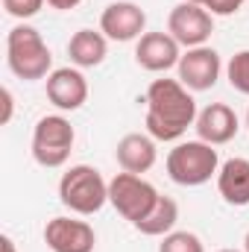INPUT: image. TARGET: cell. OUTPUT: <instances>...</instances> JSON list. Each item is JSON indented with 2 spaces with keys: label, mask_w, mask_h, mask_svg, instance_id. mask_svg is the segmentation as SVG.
<instances>
[{
  "label": "cell",
  "mask_w": 249,
  "mask_h": 252,
  "mask_svg": "<svg viewBox=\"0 0 249 252\" xmlns=\"http://www.w3.org/2000/svg\"><path fill=\"white\" fill-rule=\"evenodd\" d=\"M147 135L156 141H179L196 124V100L179 79H153L147 88Z\"/></svg>",
  "instance_id": "obj_1"
},
{
  "label": "cell",
  "mask_w": 249,
  "mask_h": 252,
  "mask_svg": "<svg viewBox=\"0 0 249 252\" xmlns=\"http://www.w3.org/2000/svg\"><path fill=\"white\" fill-rule=\"evenodd\" d=\"M6 62H9V70L24 82L47 79L53 73V53L44 44L41 32L30 24H18V27L9 30V35H6Z\"/></svg>",
  "instance_id": "obj_2"
},
{
  "label": "cell",
  "mask_w": 249,
  "mask_h": 252,
  "mask_svg": "<svg viewBox=\"0 0 249 252\" xmlns=\"http://www.w3.org/2000/svg\"><path fill=\"white\" fill-rule=\"evenodd\" d=\"M59 202L73 214H97L109 202V182L91 164H73L59 179Z\"/></svg>",
  "instance_id": "obj_3"
},
{
  "label": "cell",
  "mask_w": 249,
  "mask_h": 252,
  "mask_svg": "<svg viewBox=\"0 0 249 252\" xmlns=\"http://www.w3.org/2000/svg\"><path fill=\"white\" fill-rule=\"evenodd\" d=\"M217 170H220L217 150L199 138L196 141H179L167 153V176L182 188L205 185Z\"/></svg>",
  "instance_id": "obj_4"
},
{
  "label": "cell",
  "mask_w": 249,
  "mask_h": 252,
  "mask_svg": "<svg viewBox=\"0 0 249 252\" xmlns=\"http://www.w3.org/2000/svg\"><path fill=\"white\" fill-rule=\"evenodd\" d=\"M73 141H76V132L64 115H44L32 129V158L41 167L56 170L70 158Z\"/></svg>",
  "instance_id": "obj_5"
},
{
  "label": "cell",
  "mask_w": 249,
  "mask_h": 252,
  "mask_svg": "<svg viewBox=\"0 0 249 252\" xmlns=\"http://www.w3.org/2000/svg\"><path fill=\"white\" fill-rule=\"evenodd\" d=\"M158 196L161 193L153 188L144 176H138V173H118L109 182V202L132 226L150 214V208L158 202Z\"/></svg>",
  "instance_id": "obj_6"
},
{
  "label": "cell",
  "mask_w": 249,
  "mask_h": 252,
  "mask_svg": "<svg viewBox=\"0 0 249 252\" xmlns=\"http://www.w3.org/2000/svg\"><path fill=\"white\" fill-rule=\"evenodd\" d=\"M167 32L187 50L190 47H202L211 38V32H214V15L205 6L185 0L179 6H173V12L167 18Z\"/></svg>",
  "instance_id": "obj_7"
},
{
  "label": "cell",
  "mask_w": 249,
  "mask_h": 252,
  "mask_svg": "<svg viewBox=\"0 0 249 252\" xmlns=\"http://www.w3.org/2000/svg\"><path fill=\"white\" fill-rule=\"evenodd\" d=\"M176 70H179V82L187 91H208V88L217 85L223 64H220V53L214 47L202 44V47L185 50L179 64H176Z\"/></svg>",
  "instance_id": "obj_8"
},
{
  "label": "cell",
  "mask_w": 249,
  "mask_h": 252,
  "mask_svg": "<svg viewBox=\"0 0 249 252\" xmlns=\"http://www.w3.org/2000/svg\"><path fill=\"white\" fill-rule=\"evenodd\" d=\"M147 27V12L132 3V0H118L109 3L100 15V32L109 41H138Z\"/></svg>",
  "instance_id": "obj_9"
},
{
  "label": "cell",
  "mask_w": 249,
  "mask_h": 252,
  "mask_svg": "<svg viewBox=\"0 0 249 252\" xmlns=\"http://www.w3.org/2000/svg\"><path fill=\"white\" fill-rule=\"evenodd\" d=\"M44 244L53 252H94L97 235L85 220L53 217L44 226Z\"/></svg>",
  "instance_id": "obj_10"
},
{
  "label": "cell",
  "mask_w": 249,
  "mask_h": 252,
  "mask_svg": "<svg viewBox=\"0 0 249 252\" xmlns=\"http://www.w3.org/2000/svg\"><path fill=\"white\" fill-rule=\"evenodd\" d=\"M182 59V44L170 32H144L135 44V62L150 73H164Z\"/></svg>",
  "instance_id": "obj_11"
},
{
  "label": "cell",
  "mask_w": 249,
  "mask_h": 252,
  "mask_svg": "<svg viewBox=\"0 0 249 252\" xmlns=\"http://www.w3.org/2000/svg\"><path fill=\"white\" fill-rule=\"evenodd\" d=\"M47 100L59 112H76L88 100V82L79 67H56L47 76Z\"/></svg>",
  "instance_id": "obj_12"
},
{
  "label": "cell",
  "mask_w": 249,
  "mask_h": 252,
  "mask_svg": "<svg viewBox=\"0 0 249 252\" xmlns=\"http://www.w3.org/2000/svg\"><path fill=\"white\" fill-rule=\"evenodd\" d=\"M196 135H199V141H205V144H211V147H223V144H229L235 135H238V115H235V109L232 106H226V103H211V106H205L199 115H196Z\"/></svg>",
  "instance_id": "obj_13"
},
{
  "label": "cell",
  "mask_w": 249,
  "mask_h": 252,
  "mask_svg": "<svg viewBox=\"0 0 249 252\" xmlns=\"http://www.w3.org/2000/svg\"><path fill=\"white\" fill-rule=\"evenodd\" d=\"M115 156H118V164L124 173H138L144 176L156 158H158V150H156V138L153 135H141V132H129L118 141L115 147Z\"/></svg>",
  "instance_id": "obj_14"
},
{
  "label": "cell",
  "mask_w": 249,
  "mask_h": 252,
  "mask_svg": "<svg viewBox=\"0 0 249 252\" xmlns=\"http://www.w3.org/2000/svg\"><path fill=\"white\" fill-rule=\"evenodd\" d=\"M217 190L229 205L244 208L249 205V161L247 158H229L217 170Z\"/></svg>",
  "instance_id": "obj_15"
},
{
  "label": "cell",
  "mask_w": 249,
  "mask_h": 252,
  "mask_svg": "<svg viewBox=\"0 0 249 252\" xmlns=\"http://www.w3.org/2000/svg\"><path fill=\"white\" fill-rule=\"evenodd\" d=\"M106 53H109V38L103 32H97V30H79L67 41V56H70V62L76 64L79 70L103 64L106 62Z\"/></svg>",
  "instance_id": "obj_16"
},
{
  "label": "cell",
  "mask_w": 249,
  "mask_h": 252,
  "mask_svg": "<svg viewBox=\"0 0 249 252\" xmlns=\"http://www.w3.org/2000/svg\"><path fill=\"white\" fill-rule=\"evenodd\" d=\"M176 220H179V205H176V199L158 196V202L150 208V214H147L144 220L135 223V229H138L141 235H147V238H164V235L173 232Z\"/></svg>",
  "instance_id": "obj_17"
},
{
  "label": "cell",
  "mask_w": 249,
  "mask_h": 252,
  "mask_svg": "<svg viewBox=\"0 0 249 252\" xmlns=\"http://www.w3.org/2000/svg\"><path fill=\"white\" fill-rule=\"evenodd\" d=\"M226 76H229V85L241 94L249 97V50H241L235 53L229 64H226Z\"/></svg>",
  "instance_id": "obj_18"
},
{
  "label": "cell",
  "mask_w": 249,
  "mask_h": 252,
  "mask_svg": "<svg viewBox=\"0 0 249 252\" xmlns=\"http://www.w3.org/2000/svg\"><path fill=\"white\" fill-rule=\"evenodd\" d=\"M158 252H205V247L193 232H176L173 229L170 235H164Z\"/></svg>",
  "instance_id": "obj_19"
},
{
  "label": "cell",
  "mask_w": 249,
  "mask_h": 252,
  "mask_svg": "<svg viewBox=\"0 0 249 252\" xmlns=\"http://www.w3.org/2000/svg\"><path fill=\"white\" fill-rule=\"evenodd\" d=\"M47 0H3V9L6 15L18 18V21H27V18H35L41 9H44Z\"/></svg>",
  "instance_id": "obj_20"
},
{
  "label": "cell",
  "mask_w": 249,
  "mask_h": 252,
  "mask_svg": "<svg viewBox=\"0 0 249 252\" xmlns=\"http://www.w3.org/2000/svg\"><path fill=\"white\" fill-rule=\"evenodd\" d=\"M247 0H205L202 6L211 12V15H220V18H229V15H235L241 6H244Z\"/></svg>",
  "instance_id": "obj_21"
},
{
  "label": "cell",
  "mask_w": 249,
  "mask_h": 252,
  "mask_svg": "<svg viewBox=\"0 0 249 252\" xmlns=\"http://www.w3.org/2000/svg\"><path fill=\"white\" fill-rule=\"evenodd\" d=\"M0 97H3V118H0V124L6 126L9 121H12V109H15V100H12V91H9V88H3V91H0Z\"/></svg>",
  "instance_id": "obj_22"
},
{
  "label": "cell",
  "mask_w": 249,
  "mask_h": 252,
  "mask_svg": "<svg viewBox=\"0 0 249 252\" xmlns=\"http://www.w3.org/2000/svg\"><path fill=\"white\" fill-rule=\"evenodd\" d=\"M82 0H47V6L50 9H59V12H70V9H76Z\"/></svg>",
  "instance_id": "obj_23"
},
{
  "label": "cell",
  "mask_w": 249,
  "mask_h": 252,
  "mask_svg": "<svg viewBox=\"0 0 249 252\" xmlns=\"http://www.w3.org/2000/svg\"><path fill=\"white\" fill-rule=\"evenodd\" d=\"M0 247H3V252H18V247H15V241H12L9 235H3V238H0Z\"/></svg>",
  "instance_id": "obj_24"
},
{
  "label": "cell",
  "mask_w": 249,
  "mask_h": 252,
  "mask_svg": "<svg viewBox=\"0 0 249 252\" xmlns=\"http://www.w3.org/2000/svg\"><path fill=\"white\" fill-rule=\"evenodd\" d=\"M244 252H249V232H247V238H244Z\"/></svg>",
  "instance_id": "obj_25"
},
{
  "label": "cell",
  "mask_w": 249,
  "mask_h": 252,
  "mask_svg": "<svg viewBox=\"0 0 249 252\" xmlns=\"http://www.w3.org/2000/svg\"><path fill=\"white\" fill-rule=\"evenodd\" d=\"M190 3H199V6H202V3H205V0H190Z\"/></svg>",
  "instance_id": "obj_26"
},
{
  "label": "cell",
  "mask_w": 249,
  "mask_h": 252,
  "mask_svg": "<svg viewBox=\"0 0 249 252\" xmlns=\"http://www.w3.org/2000/svg\"><path fill=\"white\" fill-rule=\"evenodd\" d=\"M220 252H238V250H220Z\"/></svg>",
  "instance_id": "obj_27"
},
{
  "label": "cell",
  "mask_w": 249,
  "mask_h": 252,
  "mask_svg": "<svg viewBox=\"0 0 249 252\" xmlns=\"http://www.w3.org/2000/svg\"><path fill=\"white\" fill-rule=\"evenodd\" d=\"M247 126H249V112H247Z\"/></svg>",
  "instance_id": "obj_28"
}]
</instances>
